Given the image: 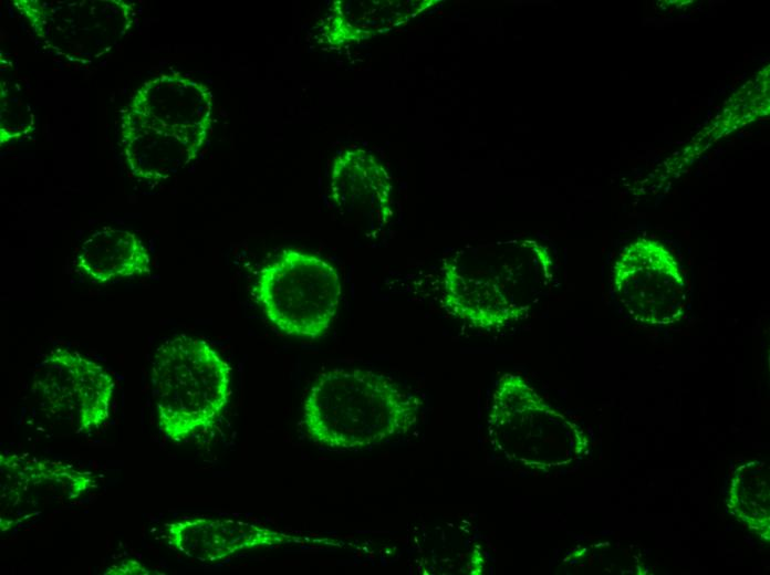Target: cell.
<instances>
[{"label":"cell","instance_id":"obj_7","mask_svg":"<svg viewBox=\"0 0 770 575\" xmlns=\"http://www.w3.org/2000/svg\"><path fill=\"white\" fill-rule=\"evenodd\" d=\"M1 532L96 487L91 471L27 453L0 456Z\"/></svg>","mask_w":770,"mask_h":575},{"label":"cell","instance_id":"obj_4","mask_svg":"<svg viewBox=\"0 0 770 575\" xmlns=\"http://www.w3.org/2000/svg\"><path fill=\"white\" fill-rule=\"evenodd\" d=\"M252 293L277 330L315 339L337 314L342 285L337 271L324 259L287 249L259 270Z\"/></svg>","mask_w":770,"mask_h":575},{"label":"cell","instance_id":"obj_2","mask_svg":"<svg viewBox=\"0 0 770 575\" xmlns=\"http://www.w3.org/2000/svg\"><path fill=\"white\" fill-rule=\"evenodd\" d=\"M540 251H459L443 264V304L452 316L486 331L526 317L550 278Z\"/></svg>","mask_w":770,"mask_h":575},{"label":"cell","instance_id":"obj_14","mask_svg":"<svg viewBox=\"0 0 770 575\" xmlns=\"http://www.w3.org/2000/svg\"><path fill=\"white\" fill-rule=\"evenodd\" d=\"M105 575H149V574H160L159 572H152L143 563L137 560H124L121 563L114 564L106 568Z\"/></svg>","mask_w":770,"mask_h":575},{"label":"cell","instance_id":"obj_1","mask_svg":"<svg viewBox=\"0 0 770 575\" xmlns=\"http://www.w3.org/2000/svg\"><path fill=\"white\" fill-rule=\"evenodd\" d=\"M420 407L417 396L384 374L333 368L321 372L312 383L302 424L319 446L363 450L409 431Z\"/></svg>","mask_w":770,"mask_h":575},{"label":"cell","instance_id":"obj_8","mask_svg":"<svg viewBox=\"0 0 770 575\" xmlns=\"http://www.w3.org/2000/svg\"><path fill=\"white\" fill-rule=\"evenodd\" d=\"M35 385L49 409L77 432L98 429L110 417L114 379L77 352L51 351L40 364Z\"/></svg>","mask_w":770,"mask_h":575},{"label":"cell","instance_id":"obj_5","mask_svg":"<svg viewBox=\"0 0 770 575\" xmlns=\"http://www.w3.org/2000/svg\"><path fill=\"white\" fill-rule=\"evenodd\" d=\"M33 32L70 61H91L107 53L132 24L133 10L123 1H15Z\"/></svg>","mask_w":770,"mask_h":575},{"label":"cell","instance_id":"obj_13","mask_svg":"<svg viewBox=\"0 0 770 575\" xmlns=\"http://www.w3.org/2000/svg\"><path fill=\"white\" fill-rule=\"evenodd\" d=\"M76 268L96 283L150 273V257L131 231L104 228L95 231L79 249Z\"/></svg>","mask_w":770,"mask_h":575},{"label":"cell","instance_id":"obj_6","mask_svg":"<svg viewBox=\"0 0 770 575\" xmlns=\"http://www.w3.org/2000/svg\"><path fill=\"white\" fill-rule=\"evenodd\" d=\"M613 289L641 322L670 323L686 305V282L676 259L652 240L635 241L621 252L613 268Z\"/></svg>","mask_w":770,"mask_h":575},{"label":"cell","instance_id":"obj_10","mask_svg":"<svg viewBox=\"0 0 770 575\" xmlns=\"http://www.w3.org/2000/svg\"><path fill=\"white\" fill-rule=\"evenodd\" d=\"M122 111L198 153L211 126L212 95L194 80L163 74L145 82Z\"/></svg>","mask_w":770,"mask_h":575},{"label":"cell","instance_id":"obj_11","mask_svg":"<svg viewBox=\"0 0 770 575\" xmlns=\"http://www.w3.org/2000/svg\"><path fill=\"white\" fill-rule=\"evenodd\" d=\"M330 192L343 212L367 217L377 224L388 221L392 215L386 171L354 153H345L333 161Z\"/></svg>","mask_w":770,"mask_h":575},{"label":"cell","instance_id":"obj_12","mask_svg":"<svg viewBox=\"0 0 770 575\" xmlns=\"http://www.w3.org/2000/svg\"><path fill=\"white\" fill-rule=\"evenodd\" d=\"M121 134L129 170L142 179H167L198 154L178 138L148 126L124 111Z\"/></svg>","mask_w":770,"mask_h":575},{"label":"cell","instance_id":"obj_3","mask_svg":"<svg viewBox=\"0 0 770 575\" xmlns=\"http://www.w3.org/2000/svg\"><path fill=\"white\" fill-rule=\"evenodd\" d=\"M158 427L171 441L207 430L230 397L231 368L206 341L178 335L162 343L152 363Z\"/></svg>","mask_w":770,"mask_h":575},{"label":"cell","instance_id":"obj_9","mask_svg":"<svg viewBox=\"0 0 770 575\" xmlns=\"http://www.w3.org/2000/svg\"><path fill=\"white\" fill-rule=\"evenodd\" d=\"M168 545L199 562L216 563L243 552L288 545H335L329 537L287 532L229 518L185 516L167 523Z\"/></svg>","mask_w":770,"mask_h":575}]
</instances>
